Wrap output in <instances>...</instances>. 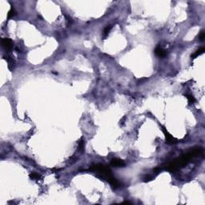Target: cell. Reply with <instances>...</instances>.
<instances>
[{
    "instance_id": "1",
    "label": "cell",
    "mask_w": 205,
    "mask_h": 205,
    "mask_svg": "<svg viewBox=\"0 0 205 205\" xmlns=\"http://www.w3.org/2000/svg\"><path fill=\"white\" fill-rule=\"evenodd\" d=\"M202 154H203V150L201 148H195L192 150V151L186 153L184 155L181 156L180 158L176 159L173 162L170 163L168 165H167L166 169L167 171H169V172H176V171L179 169L180 167H183V166L187 165L192 158L200 156Z\"/></svg>"
},
{
    "instance_id": "2",
    "label": "cell",
    "mask_w": 205,
    "mask_h": 205,
    "mask_svg": "<svg viewBox=\"0 0 205 205\" xmlns=\"http://www.w3.org/2000/svg\"><path fill=\"white\" fill-rule=\"evenodd\" d=\"M89 170L98 172L101 175L102 179L107 180L108 183H110L111 184V186H113L115 188H117V187L120 186V183H119V181L112 176L111 171L108 167L105 166L103 164H95L91 166L89 168Z\"/></svg>"
},
{
    "instance_id": "3",
    "label": "cell",
    "mask_w": 205,
    "mask_h": 205,
    "mask_svg": "<svg viewBox=\"0 0 205 205\" xmlns=\"http://www.w3.org/2000/svg\"><path fill=\"white\" fill-rule=\"evenodd\" d=\"M162 131L163 132V134H164L165 135V138H166V143H167V144H175V143H176L177 142V139L176 138H174L173 136L170 134V133L167 131V129L163 127V126H162Z\"/></svg>"
},
{
    "instance_id": "4",
    "label": "cell",
    "mask_w": 205,
    "mask_h": 205,
    "mask_svg": "<svg viewBox=\"0 0 205 205\" xmlns=\"http://www.w3.org/2000/svg\"><path fill=\"white\" fill-rule=\"evenodd\" d=\"M2 45L6 51H9L12 48V41L8 38H4L2 40Z\"/></svg>"
},
{
    "instance_id": "5",
    "label": "cell",
    "mask_w": 205,
    "mask_h": 205,
    "mask_svg": "<svg viewBox=\"0 0 205 205\" xmlns=\"http://www.w3.org/2000/svg\"><path fill=\"white\" fill-rule=\"evenodd\" d=\"M111 164L113 166V167H124L125 166V163L124 160H122L120 159H111Z\"/></svg>"
},
{
    "instance_id": "6",
    "label": "cell",
    "mask_w": 205,
    "mask_h": 205,
    "mask_svg": "<svg viewBox=\"0 0 205 205\" xmlns=\"http://www.w3.org/2000/svg\"><path fill=\"white\" fill-rule=\"evenodd\" d=\"M155 54L157 56L160 57V58L165 57L166 54H167L166 51L163 50L162 47H157L155 49Z\"/></svg>"
},
{
    "instance_id": "7",
    "label": "cell",
    "mask_w": 205,
    "mask_h": 205,
    "mask_svg": "<svg viewBox=\"0 0 205 205\" xmlns=\"http://www.w3.org/2000/svg\"><path fill=\"white\" fill-rule=\"evenodd\" d=\"M204 51H205V49L204 48V47H201V48H200L199 50H197L193 54H192V59H196L197 56H199V55H200V54H202L204 52Z\"/></svg>"
},
{
    "instance_id": "8",
    "label": "cell",
    "mask_w": 205,
    "mask_h": 205,
    "mask_svg": "<svg viewBox=\"0 0 205 205\" xmlns=\"http://www.w3.org/2000/svg\"><path fill=\"white\" fill-rule=\"evenodd\" d=\"M111 28H112L111 25H108L107 27H105V29L103 30V31H102V37H103V38H106V37L108 35V34L111 31Z\"/></svg>"
},
{
    "instance_id": "9",
    "label": "cell",
    "mask_w": 205,
    "mask_h": 205,
    "mask_svg": "<svg viewBox=\"0 0 205 205\" xmlns=\"http://www.w3.org/2000/svg\"><path fill=\"white\" fill-rule=\"evenodd\" d=\"M185 96H186V98L187 99V100H188V102H189V103H194V102H196V99L194 98V96H193L192 95L186 94Z\"/></svg>"
},
{
    "instance_id": "10",
    "label": "cell",
    "mask_w": 205,
    "mask_h": 205,
    "mask_svg": "<svg viewBox=\"0 0 205 205\" xmlns=\"http://www.w3.org/2000/svg\"><path fill=\"white\" fill-rule=\"evenodd\" d=\"M15 15H16V11H15V10L14 9V7L12 6V7L11 8V10L9 11L8 14H7V18H8V19L13 18V17L15 16Z\"/></svg>"
},
{
    "instance_id": "11",
    "label": "cell",
    "mask_w": 205,
    "mask_h": 205,
    "mask_svg": "<svg viewBox=\"0 0 205 205\" xmlns=\"http://www.w3.org/2000/svg\"><path fill=\"white\" fill-rule=\"evenodd\" d=\"M30 178L31 179H35V180H38L41 177L39 175L38 173H35V172H31L30 174Z\"/></svg>"
},
{
    "instance_id": "12",
    "label": "cell",
    "mask_w": 205,
    "mask_h": 205,
    "mask_svg": "<svg viewBox=\"0 0 205 205\" xmlns=\"http://www.w3.org/2000/svg\"><path fill=\"white\" fill-rule=\"evenodd\" d=\"M78 149H79V151H81L82 152L84 151V141L83 139L78 142Z\"/></svg>"
},
{
    "instance_id": "13",
    "label": "cell",
    "mask_w": 205,
    "mask_h": 205,
    "mask_svg": "<svg viewBox=\"0 0 205 205\" xmlns=\"http://www.w3.org/2000/svg\"><path fill=\"white\" fill-rule=\"evenodd\" d=\"M204 39H205V34H204V30H202V31H201L200 34L199 35V39L203 42V41L204 40Z\"/></svg>"
}]
</instances>
